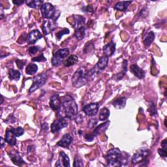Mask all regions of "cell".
<instances>
[{"mask_svg": "<svg viewBox=\"0 0 167 167\" xmlns=\"http://www.w3.org/2000/svg\"><path fill=\"white\" fill-rule=\"evenodd\" d=\"M78 106L73 98L66 95L61 99V105L57 111L58 117L73 119L77 115Z\"/></svg>", "mask_w": 167, "mask_h": 167, "instance_id": "cell-1", "label": "cell"}, {"mask_svg": "<svg viewBox=\"0 0 167 167\" xmlns=\"http://www.w3.org/2000/svg\"><path fill=\"white\" fill-rule=\"evenodd\" d=\"M105 159L108 166H121L127 164V157L118 148H112L107 152Z\"/></svg>", "mask_w": 167, "mask_h": 167, "instance_id": "cell-2", "label": "cell"}, {"mask_svg": "<svg viewBox=\"0 0 167 167\" xmlns=\"http://www.w3.org/2000/svg\"><path fill=\"white\" fill-rule=\"evenodd\" d=\"M89 81L88 70L83 67L78 68L72 77V84L75 87H81Z\"/></svg>", "mask_w": 167, "mask_h": 167, "instance_id": "cell-3", "label": "cell"}, {"mask_svg": "<svg viewBox=\"0 0 167 167\" xmlns=\"http://www.w3.org/2000/svg\"><path fill=\"white\" fill-rule=\"evenodd\" d=\"M69 54V50L68 49H61L55 52L52 58V65L58 67L61 65L63 61L65 59Z\"/></svg>", "mask_w": 167, "mask_h": 167, "instance_id": "cell-4", "label": "cell"}, {"mask_svg": "<svg viewBox=\"0 0 167 167\" xmlns=\"http://www.w3.org/2000/svg\"><path fill=\"white\" fill-rule=\"evenodd\" d=\"M33 84L30 87L29 92L34 93L35 91L37 90L39 88H40L41 87H42L46 82L47 81V75L46 73H41L39 74L37 76H35L33 78Z\"/></svg>", "mask_w": 167, "mask_h": 167, "instance_id": "cell-5", "label": "cell"}, {"mask_svg": "<svg viewBox=\"0 0 167 167\" xmlns=\"http://www.w3.org/2000/svg\"><path fill=\"white\" fill-rule=\"evenodd\" d=\"M149 154V150L147 148H142L138 150L134 154L131 159V161L133 164H138L142 162H145Z\"/></svg>", "mask_w": 167, "mask_h": 167, "instance_id": "cell-6", "label": "cell"}, {"mask_svg": "<svg viewBox=\"0 0 167 167\" xmlns=\"http://www.w3.org/2000/svg\"><path fill=\"white\" fill-rule=\"evenodd\" d=\"M41 13L43 17L46 19L53 18L55 14V7L50 3L43 4L41 7Z\"/></svg>", "mask_w": 167, "mask_h": 167, "instance_id": "cell-7", "label": "cell"}, {"mask_svg": "<svg viewBox=\"0 0 167 167\" xmlns=\"http://www.w3.org/2000/svg\"><path fill=\"white\" fill-rule=\"evenodd\" d=\"M67 120L68 119L64 117H59L58 120H55L51 125V132L55 133L59 132L61 129L65 128L69 124Z\"/></svg>", "mask_w": 167, "mask_h": 167, "instance_id": "cell-8", "label": "cell"}, {"mask_svg": "<svg viewBox=\"0 0 167 167\" xmlns=\"http://www.w3.org/2000/svg\"><path fill=\"white\" fill-rule=\"evenodd\" d=\"M58 28L55 20H45L42 26V29L44 35H49Z\"/></svg>", "mask_w": 167, "mask_h": 167, "instance_id": "cell-9", "label": "cell"}, {"mask_svg": "<svg viewBox=\"0 0 167 167\" xmlns=\"http://www.w3.org/2000/svg\"><path fill=\"white\" fill-rule=\"evenodd\" d=\"M99 110V105L97 103H90L83 108V112L87 116H93L96 115Z\"/></svg>", "mask_w": 167, "mask_h": 167, "instance_id": "cell-10", "label": "cell"}, {"mask_svg": "<svg viewBox=\"0 0 167 167\" xmlns=\"http://www.w3.org/2000/svg\"><path fill=\"white\" fill-rule=\"evenodd\" d=\"M55 166H70V159L68 155L63 152L60 153L59 159L55 164Z\"/></svg>", "mask_w": 167, "mask_h": 167, "instance_id": "cell-11", "label": "cell"}, {"mask_svg": "<svg viewBox=\"0 0 167 167\" xmlns=\"http://www.w3.org/2000/svg\"><path fill=\"white\" fill-rule=\"evenodd\" d=\"M108 57L105 56H105H102L99 59V61L97 62L96 65L93 67V69L98 74L99 73L101 72L102 70H105V69L108 65Z\"/></svg>", "mask_w": 167, "mask_h": 167, "instance_id": "cell-12", "label": "cell"}, {"mask_svg": "<svg viewBox=\"0 0 167 167\" xmlns=\"http://www.w3.org/2000/svg\"><path fill=\"white\" fill-rule=\"evenodd\" d=\"M42 38V35L39 30H34L28 34L26 41L29 44H35L39 39Z\"/></svg>", "mask_w": 167, "mask_h": 167, "instance_id": "cell-13", "label": "cell"}, {"mask_svg": "<svg viewBox=\"0 0 167 167\" xmlns=\"http://www.w3.org/2000/svg\"><path fill=\"white\" fill-rule=\"evenodd\" d=\"M10 158L13 163L17 165V166H22V164H25L24 161L23 160L22 157L20 156V154L17 152V151H12L11 153L9 154Z\"/></svg>", "mask_w": 167, "mask_h": 167, "instance_id": "cell-14", "label": "cell"}, {"mask_svg": "<svg viewBox=\"0 0 167 167\" xmlns=\"http://www.w3.org/2000/svg\"><path fill=\"white\" fill-rule=\"evenodd\" d=\"M72 141H73L72 137H71L69 134H65L63 135L62 138L57 143V145L62 148H69L71 143H72Z\"/></svg>", "mask_w": 167, "mask_h": 167, "instance_id": "cell-15", "label": "cell"}, {"mask_svg": "<svg viewBox=\"0 0 167 167\" xmlns=\"http://www.w3.org/2000/svg\"><path fill=\"white\" fill-rule=\"evenodd\" d=\"M61 105V99L60 95L55 94L50 97V106L51 108L54 111H58Z\"/></svg>", "mask_w": 167, "mask_h": 167, "instance_id": "cell-16", "label": "cell"}, {"mask_svg": "<svg viewBox=\"0 0 167 167\" xmlns=\"http://www.w3.org/2000/svg\"><path fill=\"white\" fill-rule=\"evenodd\" d=\"M116 50V44L113 41H110L109 43L106 44L103 48V53L105 56L109 57L112 55Z\"/></svg>", "mask_w": 167, "mask_h": 167, "instance_id": "cell-17", "label": "cell"}, {"mask_svg": "<svg viewBox=\"0 0 167 167\" xmlns=\"http://www.w3.org/2000/svg\"><path fill=\"white\" fill-rule=\"evenodd\" d=\"M131 72L137 77H138L140 79H142L144 78L145 76V72L144 70L140 68L137 64H134L131 66L130 69Z\"/></svg>", "mask_w": 167, "mask_h": 167, "instance_id": "cell-18", "label": "cell"}, {"mask_svg": "<svg viewBox=\"0 0 167 167\" xmlns=\"http://www.w3.org/2000/svg\"><path fill=\"white\" fill-rule=\"evenodd\" d=\"M74 28L75 29H78L85 27V18L81 15H75L74 16Z\"/></svg>", "mask_w": 167, "mask_h": 167, "instance_id": "cell-19", "label": "cell"}, {"mask_svg": "<svg viewBox=\"0 0 167 167\" xmlns=\"http://www.w3.org/2000/svg\"><path fill=\"white\" fill-rule=\"evenodd\" d=\"M5 140L11 146H14L17 144V139L11 129H7L5 134Z\"/></svg>", "mask_w": 167, "mask_h": 167, "instance_id": "cell-20", "label": "cell"}, {"mask_svg": "<svg viewBox=\"0 0 167 167\" xmlns=\"http://www.w3.org/2000/svg\"><path fill=\"white\" fill-rule=\"evenodd\" d=\"M131 2H119L115 5L114 9L120 11H125Z\"/></svg>", "mask_w": 167, "mask_h": 167, "instance_id": "cell-21", "label": "cell"}, {"mask_svg": "<svg viewBox=\"0 0 167 167\" xmlns=\"http://www.w3.org/2000/svg\"><path fill=\"white\" fill-rule=\"evenodd\" d=\"M155 39V35L153 31H149L148 34L144 37V39H143V42H144V44L146 46H149L153 43Z\"/></svg>", "mask_w": 167, "mask_h": 167, "instance_id": "cell-22", "label": "cell"}, {"mask_svg": "<svg viewBox=\"0 0 167 167\" xmlns=\"http://www.w3.org/2000/svg\"><path fill=\"white\" fill-rule=\"evenodd\" d=\"M126 105V98L120 97L116 99L113 102L114 107L117 109H122L125 107Z\"/></svg>", "mask_w": 167, "mask_h": 167, "instance_id": "cell-23", "label": "cell"}, {"mask_svg": "<svg viewBox=\"0 0 167 167\" xmlns=\"http://www.w3.org/2000/svg\"><path fill=\"white\" fill-rule=\"evenodd\" d=\"M44 2L41 1V0H31V1H26V5L31 7L34 8V9H38L39 7H41V6L43 5Z\"/></svg>", "mask_w": 167, "mask_h": 167, "instance_id": "cell-24", "label": "cell"}, {"mask_svg": "<svg viewBox=\"0 0 167 167\" xmlns=\"http://www.w3.org/2000/svg\"><path fill=\"white\" fill-rule=\"evenodd\" d=\"M109 125H110V122L108 121V122H105V123L101 124L100 125L97 126L96 128H95V129L94 130V132H93L94 135H97V134L102 133V132L105 131V130L108 128V127Z\"/></svg>", "mask_w": 167, "mask_h": 167, "instance_id": "cell-25", "label": "cell"}, {"mask_svg": "<svg viewBox=\"0 0 167 167\" xmlns=\"http://www.w3.org/2000/svg\"><path fill=\"white\" fill-rule=\"evenodd\" d=\"M38 70V66L35 63H29L26 67V73L27 75H33L36 73Z\"/></svg>", "mask_w": 167, "mask_h": 167, "instance_id": "cell-26", "label": "cell"}, {"mask_svg": "<svg viewBox=\"0 0 167 167\" xmlns=\"http://www.w3.org/2000/svg\"><path fill=\"white\" fill-rule=\"evenodd\" d=\"M78 61V57L76 55H71L64 62L65 67H70L75 65Z\"/></svg>", "mask_w": 167, "mask_h": 167, "instance_id": "cell-27", "label": "cell"}, {"mask_svg": "<svg viewBox=\"0 0 167 167\" xmlns=\"http://www.w3.org/2000/svg\"><path fill=\"white\" fill-rule=\"evenodd\" d=\"M85 32H86V28L85 27L75 29V36L78 41H81L84 37Z\"/></svg>", "mask_w": 167, "mask_h": 167, "instance_id": "cell-28", "label": "cell"}, {"mask_svg": "<svg viewBox=\"0 0 167 167\" xmlns=\"http://www.w3.org/2000/svg\"><path fill=\"white\" fill-rule=\"evenodd\" d=\"M110 116V112L107 108L105 107L102 108V110L100 111L99 119L101 121H105L107 120L109 117Z\"/></svg>", "mask_w": 167, "mask_h": 167, "instance_id": "cell-29", "label": "cell"}, {"mask_svg": "<svg viewBox=\"0 0 167 167\" xmlns=\"http://www.w3.org/2000/svg\"><path fill=\"white\" fill-rule=\"evenodd\" d=\"M20 73L18 70H15L14 69H11L9 70V76L11 80L14 81H18L20 78Z\"/></svg>", "mask_w": 167, "mask_h": 167, "instance_id": "cell-30", "label": "cell"}, {"mask_svg": "<svg viewBox=\"0 0 167 167\" xmlns=\"http://www.w3.org/2000/svg\"><path fill=\"white\" fill-rule=\"evenodd\" d=\"M12 133L16 137H19L24 133V131L22 127H17V128H11V129Z\"/></svg>", "mask_w": 167, "mask_h": 167, "instance_id": "cell-31", "label": "cell"}, {"mask_svg": "<svg viewBox=\"0 0 167 167\" xmlns=\"http://www.w3.org/2000/svg\"><path fill=\"white\" fill-rule=\"evenodd\" d=\"M70 32H69V30L67 28H65L64 29H63L60 31H59V32H58L56 34H55V35H56V38L58 40H60L61 38L62 37V36L63 35H65V34H69Z\"/></svg>", "mask_w": 167, "mask_h": 167, "instance_id": "cell-32", "label": "cell"}, {"mask_svg": "<svg viewBox=\"0 0 167 167\" xmlns=\"http://www.w3.org/2000/svg\"><path fill=\"white\" fill-rule=\"evenodd\" d=\"M73 165L74 166H84V163L82 159L80 157L76 156L75 159V162Z\"/></svg>", "mask_w": 167, "mask_h": 167, "instance_id": "cell-33", "label": "cell"}, {"mask_svg": "<svg viewBox=\"0 0 167 167\" xmlns=\"http://www.w3.org/2000/svg\"><path fill=\"white\" fill-rule=\"evenodd\" d=\"M41 49L40 46H32V47H30L29 49V53L30 55H33L34 54H35L37 52H38L39 50H40Z\"/></svg>", "mask_w": 167, "mask_h": 167, "instance_id": "cell-34", "label": "cell"}, {"mask_svg": "<svg viewBox=\"0 0 167 167\" xmlns=\"http://www.w3.org/2000/svg\"><path fill=\"white\" fill-rule=\"evenodd\" d=\"M46 60V58H44L43 54H41L38 57H36V58H34L32 59V61H37V62H42V61H45Z\"/></svg>", "mask_w": 167, "mask_h": 167, "instance_id": "cell-35", "label": "cell"}, {"mask_svg": "<svg viewBox=\"0 0 167 167\" xmlns=\"http://www.w3.org/2000/svg\"><path fill=\"white\" fill-rule=\"evenodd\" d=\"M158 153H159V154L161 157H166V155H167L166 149H164L163 148L158 149Z\"/></svg>", "mask_w": 167, "mask_h": 167, "instance_id": "cell-36", "label": "cell"}, {"mask_svg": "<svg viewBox=\"0 0 167 167\" xmlns=\"http://www.w3.org/2000/svg\"><path fill=\"white\" fill-rule=\"evenodd\" d=\"M16 63H17V66H18L20 69H23V67L25 65V63H24V61H22V60H17V61H16Z\"/></svg>", "mask_w": 167, "mask_h": 167, "instance_id": "cell-37", "label": "cell"}, {"mask_svg": "<svg viewBox=\"0 0 167 167\" xmlns=\"http://www.w3.org/2000/svg\"><path fill=\"white\" fill-rule=\"evenodd\" d=\"M75 121L78 124L81 123L83 122V117H82V116L81 114H77L75 116Z\"/></svg>", "mask_w": 167, "mask_h": 167, "instance_id": "cell-38", "label": "cell"}, {"mask_svg": "<svg viewBox=\"0 0 167 167\" xmlns=\"http://www.w3.org/2000/svg\"><path fill=\"white\" fill-rule=\"evenodd\" d=\"M13 3L16 5H21L22 4H23V3H24V2L23 1H18V0H17V1H13Z\"/></svg>", "mask_w": 167, "mask_h": 167, "instance_id": "cell-39", "label": "cell"}, {"mask_svg": "<svg viewBox=\"0 0 167 167\" xmlns=\"http://www.w3.org/2000/svg\"><path fill=\"white\" fill-rule=\"evenodd\" d=\"M0 140H1V148H3L5 146V140H4L2 137L0 138Z\"/></svg>", "mask_w": 167, "mask_h": 167, "instance_id": "cell-40", "label": "cell"}, {"mask_svg": "<svg viewBox=\"0 0 167 167\" xmlns=\"http://www.w3.org/2000/svg\"><path fill=\"white\" fill-rule=\"evenodd\" d=\"M162 148L164 149H166V139H164L163 142L161 143Z\"/></svg>", "mask_w": 167, "mask_h": 167, "instance_id": "cell-41", "label": "cell"}]
</instances>
